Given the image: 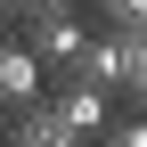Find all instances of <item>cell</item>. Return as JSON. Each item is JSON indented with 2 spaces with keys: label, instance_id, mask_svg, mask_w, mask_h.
<instances>
[{
  "label": "cell",
  "instance_id": "obj_1",
  "mask_svg": "<svg viewBox=\"0 0 147 147\" xmlns=\"http://www.w3.org/2000/svg\"><path fill=\"white\" fill-rule=\"evenodd\" d=\"M65 82L106 90V98H115V90H131V41H115V33H90V49H82V57L57 74V90H65Z\"/></svg>",
  "mask_w": 147,
  "mask_h": 147
},
{
  "label": "cell",
  "instance_id": "obj_4",
  "mask_svg": "<svg viewBox=\"0 0 147 147\" xmlns=\"http://www.w3.org/2000/svg\"><path fill=\"white\" fill-rule=\"evenodd\" d=\"M25 49H33L49 74H65V65L90 49V33H82V16H49V25H25Z\"/></svg>",
  "mask_w": 147,
  "mask_h": 147
},
{
  "label": "cell",
  "instance_id": "obj_6",
  "mask_svg": "<svg viewBox=\"0 0 147 147\" xmlns=\"http://www.w3.org/2000/svg\"><path fill=\"white\" fill-rule=\"evenodd\" d=\"M82 0H25V25H49V16H74Z\"/></svg>",
  "mask_w": 147,
  "mask_h": 147
},
{
  "label": "cell",
  "instance_id": "obj_2",
  "mask_svg": "<svg viewBox=\"0 0 147 147\" xmlns=\"http://www.w3.org/2000/svg\"><path fill=\"white\" fill-rule=\"evenodd\" d=\"M49 115L65 123V139H74V147H98L106 131H115V98H106V90H82V82L49 90Z\"/></svg>",
  "mask_w": 147,
  "mask_h": 147
},
{
  "label": "cell",
  "instance_id": "obj_5",
  "mask_svg": "<svg viewBox=\"0 0 147 147\" xmlns=\"http://www.w3.org/2000/svg\"><path fill=\"white\" fill-rule=\"evenodd\" d=\"M98 147H147V115H123V123H115Z\"/></svg>",
  "mask_w": 147,
  "mask_h": 147
},
{
  "label": "cell",
  "instance_id": "obj_3",
  "mask_svg": "<svg viewBox=\"0 0 147 147\" xmlns=\"http://www.w3.org/2000/svg\"><path fill=\"white\" fill-rule=\"evenodd\" d=\"M41 98H49V65L33 57L25 41H8V49H0V106L25 115V106H41Z\"/></svg>",
  "mask_w": 147,
  "mask_h": 147
},
{
  "label": "cell",
  "instance_id": "obj_7",
  "mask_svg": "<svg viewBox=\"0 0 147 147\" xmlns=\"http://www.w3.org/2000/svg\"><path fill=\"white\" fill-rule=\"evenodd\" d=\"M8 16H25V0H0V25H8Z\"/></svg>",
  "mask_w": 147,
  "mask_h": 147
}]
</instances>
